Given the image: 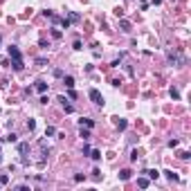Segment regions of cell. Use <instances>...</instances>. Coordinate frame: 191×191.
<instances>
[{"instance_id": "obj_7", "label": "cell", "mask_w": 191, "mask_h": 191, "mask_svg": "<svg viewBox=\"0 0 191 191\" xmlns=\"http://www.w3.org/2000/svg\"><path fill=\"white\" fill-rule=\"evenodd\" d=\"M144 173L148 175V180H157V178H160V171H155V169H151V171H144Z\"/></svg>"}, {"instance_id": "obj_11", "label": "cell", "mask_w": 191, "mask_h": 191, "mask_svg": "<svg viewBox=\"0 0 191 191\" xmlns=\"http://www.w3.org/2000/svg\"><path fill=\"white\" fill-rule=\"evenodd\" d=\"M63 83H65V88H74V79L72 77H63Z\"/></svg>"}, {"instance_id": "obj_27", "label": "cell", "mask_w": 191, "mask_h": 191, "mask_svg": "<svg viewBox=\"0 0 191 191\" xmlns=\"http://www.w3.org/2000/svg\"><path fill=\"white\" fill-rule=\"evenodd\" d=\"M0 162H2V157H0Z\"/></svg>"}, {"instance_id": "obj_2", "label": "cell", "mask_w": 191, "mask_h": 191, "mask_svg": "<svg viewBox=\"0 0 191 191\" xmlns=\"http://www.w3.org/2000/svg\"><path fill=\"white\" fill-rule=\"evenodd\" d=\"M47 83H45V81H36V90H38V92H41V95H45V92H47Z\"/></svg>"}, {"instance_id": "obj_20", "label": "cell", "mask_w": 191, "mask_h": 191, "mask_svg": "<svg viewBox=\"0 0 191 191\" xmlns=\"http://www.w3.org/2000/svg\"><path fill=\"white\" fill-rule=\"evenodd\" d=\"M81 137L88 142V139H90V130H83V128H81Z\"/></svg>"}, {"instance_id": "obj_17", "label": "cell", "mask_w": 191, "mask_h": 191, "mask_svg": "<svg viewBox=\"0 0 191 191\" xmlns=\"http://www.w3.org/2000/svg\"><path fill=\"white\" fill-rule=\"evenodd\" d=\"M63 110H65V113H74V106H70L68 101H65V104H63Z\"/></svg>"}, {"instance_id": "obj_12", "label": "cell", "mask_w": 191, "mask_h": 191, "mask_svg": "<svg viewBox=\"0 0 191 191\" xmlns=\"http://www.w3.org/2000/svg\"><path fill=\"white\" fill-rule=\"evenodd\" d=\"M52 135H56V128H54V126H47V128H45V137H52Z\"/></svg>"}, {"instance_id": "obj_14", "label": "cell", "mask_w": 191, "mask_h": 191, "mask_svg": "<svg viewBox=\"0 0 191 191\" xmlns=\"http://www.w3.org/2000/svg\"><path fill=\"white\" fill-rule=\"evenodd\" d=\"M126 126H128L126 119H117V128H119V130H126Z\"/></svg>"}, {"instance_id": "obj_3", "label": "cell", "mask_w": 191, "mask_h": 191, "mask_svg": "<svg viewBox=\"0 0 191 191\" xmlns=\"http://www.w3.org/2000/svg\"><path fill=\"white\" fill-rule=\"evenodd\" d=\"M79 124H81V126H86V128H92V126H95V122H92V119H88V117H81Z\"/></svg>"}, {"instance_id": "obj_26", "label": "cell", "mask_w": 191, "mask_h": 191, "mask_svg": "<svg viewBox=\"0 0 191 191\" xmlns=\"http://www.w3.org/2000/svg\"><path fill=\"white\" fill-rule=\"evenodd\" d=\"M74 50H83V45H81V41H74V45H72Z\"/></svg>"}, {"instance_id": "obj_16", "label": "cell", "mask_w": 191, "mask_h": 191, "mask_svg": "<svg viewBox=\"0 0 191 191\" xmlns=\"http://www.w3.org/2000/svg\"><path fill=\"white\" fill-rule=\"evenodd\" d=\"M178 157H180V160H189V151H180V153H178Z\"/></svg>"}, {"instance_id": "obj_1", "label": "cell", "mask_w": 191, "mask_h": 191, "mask_svg": "<svg viewBox=\"0 0 191 191\" xmlns=\"http://www.w3.org/2000/svg\"><path fill=\"white\" fill-rule=\"evenodd\" d=\"M88 97L92 99V104H95V106H104V95H101L97 88H90V90H88Z\"/></svg>"}, {"instance_id": "obj_23", "label": "cell", "mask_w": 191, "mask_h": 191, "mask_svg": "<svg viewBox=\"0 0 191 191\" xmlns=\"http://www.w3.org/2000/svg\"><path fill=\"white\" fill-rule=\"evenodd\" d=\"M70 23H79V14H70Z\"/></svg>"}, {"instance_id": "obj_8", "label": "cell", "mask_w": 191, "mask_h": 191, "mask_svg": "<svg viewBox=\"0 0 191 191\" xmlns=\"http://www.w3.org/2000/svg\"><path fill=\"white\" fill-rule=\"evenodd\" d=\"M148 184H151V180H148V178H137V187H142V189H146Z\"/></svg>"}, {"instance_id": "obj_18", "label": "cell", "mask_w": 191, "mask_h": 191, "mask_svg": "<svg viewBox=\"0 0 191 191\" xmlns=\"http://www.w3.org/2000/svg\"><path fill=\"white\" fill-rule=\"evenodd\" d=\"M171 97H173V99H180V90H178V88H171Z\"/></svg>"}, {"instance_id": "obj_10", "label": "cell", "mask_w": 191, "mask_h": 191, "mask_svg": "<svg viewBox=\"0 0 191 191\" xmlns=\"http://www.w3.org/2000/svg\"><path fill=\"white\" fill-rule=\"evenodd\" d=\"M119 29L128 34V32H130V23H128V20H122V23H119Z\"/></svg>"}, {"instance_id": "obj_24", "label": "cell", "mask_w": 191, "mask_h": 191, "mask_svg": "<svg viewBox=\"0 0 191 191\" xmlns=\"http://www.w3.org/2000/svg\"><path fill=\"white\" fill-rule=\"evenodd\" d=\"M9 182V175H0V184H7Z\"/></svg>"}, {"instance_id": "obj_25", "label": "cell", "mask_w": 191, "mask_h": 191, "mask_svg": "<svg viewBox=\"0 0 191 191\" xmlns=\"http://www.w3.org/2000/svg\"><path fill=\"white\" fill-rule=\"evenodd\" d=\"M52 36H54V38H61V32H59V29L54 27V29H52Z\"/></svg>"}, {"instance_id": "obj_21", "label": "cell", "mask_w": 191, "mask_h": 191, "mask_svg": "<svg viewBox=\"0 0 191 191\" xmlns=\"http://www.w3.org/2000/svg\"><path fill=\"white\" fill-rule=\"evenodd\" d=\"M90 157H92V160H99V157H101V153H99V151H90Z\"/></svg>"}, {"instance_id": "obj_4", "label": "cell", "mask_w": 191, "mask_h": 191, "mask_svg": "<svg viewBox=\"0 0 191 191\" xmlns=\"http://www.w3.org/2000/svg\"><path fill=\"white\" fill-rule=\"evenodd\" d=\"M11 65H14L16 72H20V70H23V59H11Z\"/></svg>"}, {"instance_id": "obj_9", "label": "cell", "mask_w": 191, "mask_h": 191, "mask_svg": "<svg viewBox=\"0 0 191 191\" xmlns=\"http://www.w3.org/2000/svg\"><path fill=\"white\" fill-rule=\"evenodd\" d=\"M130 175H133V171H130V169H124L122 173H119V180H130Z\"/></svg>"}, {"instance_id": "obj_5", "label": "cell", "mask_w": 191, "mask_h": 191, "mask_svg": "<svg viewBox=\"0 0 191 191\" xmlns=\"http://www.w3.org/2000/svg\"><path fill=\"white\" fill-rule=\"evenodd\" d=\"M9 56H11V59H23V56H20V52H18V47H14V45L9 47Z\"/></svg>"}, {"instance_id": "obj_22", "label": "cell", "mask_w": 191, "mask_h": 191, "mask_svg": "<svg viewBox=\"0 0 191 191\" xmlns=\"http://www.w3.org/2000/svg\"><path fill=\"white\" fill-rule=\"evenodd\" d=\"M36 128V122L34 119H29V122H27V130H34Z\"/></svg>"}, {"instance_id": "obj_19", "label": "cell", "mask_w": 191, "mask_h": 191, "mask_svg": "<svg viewBox=\"0 0 191 191\" xmlns=\"http://www.w3.org/2000/svg\"><path fill=\"white\" fill-rule=\"evenodd\" d=\"M5 139H7V142H16V139H18V135H16V133H9V135H7Z\"/></svg>"}, {"instance_id": "obj_6", "label": "cell", "mask_w": 191, "mask_h": 191, "mask_svg": "<svg viewBox=\"0 0 191 191\" xmlns=\"http://www.w3.org/2000/svg\"><path fill=\"white\" fill-rule=\"evenodd\" d=\"M27 151H29V144H27V142H20V144H18V153H20V155H25Z\"/></svg>"}, {"instance_id": "obj_15", "label": "cell", "mask_w": 191, "mask_h": 191, "mask_svg": "<svg viewBox=\"0 0 191 191\" xmlns=\"http://www.w3.org/2000/svg\"><path fill=\"white\" fill-rule=\"evenodd\" d=\"M162 173H164L166 178H169V180H178V175H175L173 171H162Z\"/></svg>"}, {"instance_id": "obj_13", "label": "cell", "mask_w": 191, "mask_h": 191, "mask_svg": "<svg viewBox=\"0 0 191 191\" xmlns=\"http://www.w3.org/2000/svg\"><path fill=\"white\" fill-rule=\"evenodd\" d=\"M36 65H38V68H45V65H47V59H45V56H38V59H36Z\"/></svg>"}]
</instances>
